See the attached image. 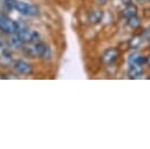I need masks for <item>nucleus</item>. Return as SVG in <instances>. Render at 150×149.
<instances>
[{
  "instance_id": "obj_1",
  "label": "nucleus",
  "mask_w": 150,
  "mask_h": 149,
  "mask_svg": "<svg viewBox=\"0 0 150 149\" xmlns=\"http://www.w3.org/2000/svg\"><path fill=\"white\" fill-rule=\"evenodd\" d=\"M26 53L30 56H40L42 59H50V49L42 42H34L26 48Z\"/></svg>"
},
{
  "instance_id": "obj_2",
  "label": "nucleus",
  "mask_w": 150,
  "mask_h": 149,
  "mask_svg": "<svg viewBox=\"0 0 150 149\" xmlns=\"http://www.w3.org/2000/svg\"><path fill=\"white\" fill-rule=\"evenodd\" d=\"M13 9H15L16 12H19L20 14L26 15V16H34V15L39 14L38 7L29 5V4H26V2H22V1H18V0L14 1Z\"/></svg>"
},
{
  "instance_id": "obj_3",
  "label": "nucleus",
  "mask_w": 150,
  "mask_h": 149,
  "mask_svg": "<svg viewBox=\"0 0 150 149\" xmlns=\"http://www.w3.org/2000/svg\"><path fill=\"white\" fill-rule=\"evenodd\" d=\"M0 31L6 34H15L18 32V22L11 20L6 15L0 16Z\"/></svg>"
},
{
  "instance_id": "obj_4",
  "label": "nucleus",
  "mask_w": 150,
  "mask_h": 149,
  "mask_svg": "<svg viewBox=\"0 0 150 149\" xmlns=\"http://www.w3.org/2000/svg\"><path fill=\"white\" fill-rule=\"evenodd\" d=\"M14 68H15V70H16L18 73H20V74H22V75H30V74L33 73V68H32V66H30L28 62L22 61V60H18V61H15V63H14Z\"/></svg>"
},
{
  "instance_id": "obj_5",
  "label": "nucleus",
  "mask_w": 150,
  "mask_h": 149,
  "mask_svg": "<svg viewBox=\"0 0 150 149\" xmlns=\"http://www.w3.org/2000/svg\"><path fill=\"white\" fill-rule=\"evenodd\" d=\"M118 56V50L116 48H109L103 54V61L105 63H112Z\"/></svg>"
},
{
  "instance_id": "obj_6",
  "label": "nucleus",
  "mask_w": 150,
  "mask_h": 149,
  "mask_svg": "<svg viewBox=\"0 0 150 149\" xmlns=\"http://www.w3.org/2000/svg\"><path fill=\"white\" fill-rule=\"evenodd\" d=\"M143 72H144L143 66H139V65H130V68L128 70V76L130 79H136V77H139L143 74Z\"/></svg>"
},
{
  "instance_id": "obj_7",
  "label": "nucleus",
  "mask_w": 150,
  "mask_h": 149,
  "mask_svg": "<svg viewBox=\"0 0 150 149\" xmlns=\"http://www.w3.org/2000/svg\"><path fill=\"white\" fill-rule=\"evenodd\" d=\"M129 63L130 65H139V66H143L144 63H146V57H144L143 55H139V54H132L130 57H129Z\"/></svg>"
},
{
  "instance_id": "obj_8",
  "label": "nucleus",
  "mask_w": 150,
  "mask_h": 149,
  "mask_svg": "<svg viewBox=\"0 0 150 149\" xmlns=\"http://www.w3.org/2000/svg\"><path fill=\"white\" fill-rule=\"evenodd\" d=\"M103 18V12L100 11V9H96V11H93L90 14H89V21L94 25L98 23Z\"/></svg>"
},
{
  "instance_id": "obj_9",
  "label": "nucleus",
  "mask_w": 150,
  "mask_h": 149,
  "mask_svg": "<svg viewBox=\"0 0 150 149\" xmlns=\"http://www.w3.org/2000/svg\"><path fill=\"white\" fill-rule=\"evenodd\" d=\"M123 15L125 18H130V16H134V15H137V6L130 4L128 6H125V8L123 9Z\"/></svg>"
},
{
  "instance_id": "obj_10",
  "label": "nucleus",
  "mask_w": 150,
  "mask_h": 149,
  "mask_svg": "<svg viewBox=\"0 0 150 149\" xmlns=\"http://www.w3.org/2000/svg\"><path fill=\"white\" fill-rule=\"evenodd\" d=\"M128 25H129L131 28H138V27L141 26V19H139L137 15L130 16V18H128Z\"/></svg>"
},
{
  "instance_id": "obj_11",
  "label": "nucleus",
  "mask_w": 150,
  "mask_h": 149,
  "mask_svg": "<svg viewBox=\"0 0 150 149\" xmlns=\"http://www.w3.org/2000/svg\"><path fill=\"white\" fill-rule=\"evenodd\" d=\"M139 43H141V38L139 36H135L130 42V47L131 48H137L139 46Z\"/></svg>"
},
{
  "instance_id": "obj_12",
  "label": "nucleus",
  "mask_w": 150,
  "mask_h": 149,
  "mask_svg": "<svg viewBox=\"0 0 150 149\" xmlns=\"http://www.w3.org/2000/svg\"><path fill=\"white\" fill-rule=\"evenodd\" d=\"M14 1L15 0H5V7L8 11H12L13 9V6H14Z\"/></svg>"
},
{
  "instance_id": "obj_13",
  "label": "nucleus",
  "mask_w": 150,
  "mask_h": 149,
  "mask_svg": "<svg viewBox=\"0 0 150 149\" xmlns=\"http://www.w3.org/2000/svg\"><path fill=\"white\" fill-rule=\"evenodd\" d=\"M143 36H144V39H146V40L150 41V27H148V28L145 29V32L143 33Z\"/></svg>"
},
{
  "instance_id": "obj_14",
  "label": "nucleus",
  "mask_w": 150,
  "mask_h": 149,
  "mask_svg": "<svg viewBox=\"0 0 150 149\" xmlns=\"http://www.w3.org/2000/svg\"><path fill=\"white\" fill-rule=\"evenodd\" d=\"M131 1H132V0H122V2H123V4L125 5V6L130 5V4H131Z\"/></svg>"
},
{
  "instance_id": "obj_15",
  "label": "nucleus",
  "mask_w": 150,
  "mask_h": 149,
  "mask_svg": "<svg viewBox=\"0 0 150 149\" xmlns=\"http://www.w3.org/2000/svg\"><path fill=\"white\" fill-rule=\"evenodd\" d=\"M146 63H148V65L150 66V55H149V56L146 57Z\"/></svg>"
},
{
  "instance_id": "obj_16",
  "label": "nucleus",
  "mask_w": 150,
  "mask_h": 149,
  "mask_svg": "<svg viewBox=\"0 0 150 149\" xmlns=\"http://www.w3.org/2000/svg\"><path fill=\"white\" fill-rule=\"evenodd\" d=\"M107 1H108V0H98V2H100V4H105Z\"/></svg>"
},
{
  "instance_id": "obj_17",
  "label": "nucleus",
  "mask_w": 150,
  "mask_h": 149,
  "mask_svg": "<svg viewBox=\"0 0 150 149\" xmlns=\"http://www.w3.org/2000/svg\"><path fill=\"white\" fill-rule=\"evenodd\" d=\"M1 15H2V13H1V12H0V16H1Z\"/></svg>"
}]
</instances>
